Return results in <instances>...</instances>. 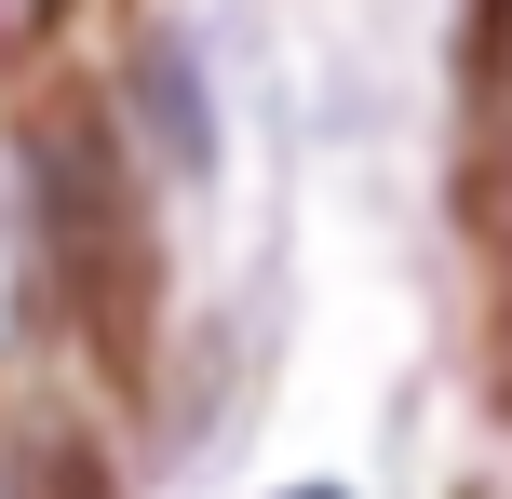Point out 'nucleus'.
<instances>
[{
    "label": "nucleus",
    "mask_w": 512,
    "mask_h": 499,
    "mask_svg": "<svg viewBox=\"0 0 512 499\" xmlns=\"http://www.w3.org/2000/svg\"><path fill=\"white\" fill-rule=\"evenodd\" d=\"M14 257H27V297L108 378L149 365V324H162V176L135 162L108 95H41L14 122Z\"/></svg>",
    "instance_id": "nucleus-1"
},
{
    "label": "nucleus",
    "mask_w": 512,
    "mask_h": 499,
    "mask_svg": "<svg viewBox=\"0 0 512 499\" xmlns=\"http://www.w3.org/2000/svg\"><path fill=\"white\" fill-rule=\"evenodd\" d=\"M122 135H135V162H149L162 189H203L216 176V108H203V54L176 41V27H149L135 41V68H122Z\"/></svg>",
    "instance_id": "nucleus-2"
},
{
    "label": "nucleus",
    "mask_w": 512,
    "mask_h": 499,
    "mask_svg": "<svg viewBox=\"0 0 512 499\" xmlns=\"http://www.w3.org/2000/svg\"><path fill=\"white\" fill-rule=\"evenodd\" d=\"M472 122H486V149H512V0H472Z\"/></svg>",
    "instance_id": "nucleus-3"
},
{
    "label": "nucleus",
    "mask_w": 512,
    "mask_h": 499,
    "mask_svg": "<svg viewBox=\"0 0 512 499\" xmlns=\"http://www.w3.org/2000/svg\"><path fill=\"white\" fill-rule=\"evenodd\" d=\"M14 499H122V473H108L81 432H41V446H27V473H14Z\"/></svg>",
    "instance_id": "nucleus-4"
},
{
    "label": "nucleus",
    "mask_w": 512,
    "mask_h": 499,
    "mask_svg": "<svg viewBox=\"0 0 512 499\" xmlns=\"http://www.w3.org/2000/svg\"><path fill=\"white\" fill-rule=\"evenodd\" d=\"M68 14H81V0H0V54H41Z\"/></svg>",
    "instance_id": "nucleus-5"
},
{
    "label": "nucleus",
    "mask_w": 512,
    "mask_h": 499,
    "mask_svg": "<svg viewBox=\"0 0 512 499\" xmlns=\"http://www.w3.org/2000/svg\"><path fill=\"white\" fill-rule=\"evenodd\" d=\"M499 405H512V338H499Z\"/></svg>",
    "instance_id": "nucleus-6"
},
{
    "label": "nucleus",
    "mask_w": 512,
    "mask_h": 499,
    "mask_svg": "<svg viewBox=\"0 0 512 499\" xmlns=\"http://www.w3.org/2000/svg\"><path fill=\"white\" fill-rule=\"evenodd\" d=\"M283 499H337V486H283Z\"/></svg>",
    "instance_id": "nucleus-7"
}]
</instances>
